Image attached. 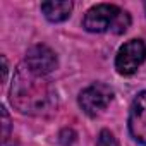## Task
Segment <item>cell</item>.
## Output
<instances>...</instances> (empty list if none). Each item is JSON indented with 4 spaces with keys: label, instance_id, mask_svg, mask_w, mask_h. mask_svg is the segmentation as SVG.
<instances>
[{
    "label": "cell",
    "instance_id": "6da1fadb",
    "mask_svg": "<svg viewBox=\"0 0 146 146\" xmlns=\"http://www.w3.org/2000/svg\"><path fill=\"white\" fill-rule=\"evenodd\" d=\"M11 102L23 113L43 115L53 110L57 95L45 76L35 74L26 64H21L12 79Z\"/></svg>",
    "mask_w": 146,
    "mask_h": 146
},
{
    "label": "cell",
    "instance_id": "7a4b0ae2",
    "mask_svg": "<svg viewBox=\"0 0 146 146\" xmlns=\"http://www.w3.org/2000/svg\"><path fill=\"white\" fill-rule=\"evenodd\" d=\"M131 26L129 12L122 11L113 4H98L93 5L83 19V28L90 33H113L122 35Z\"/></svg>",
    "mask_w": 146,
    "mask_h": 146
},
{
    "label": "cell",
    "instance_id": "3957f363",
    "mask_svg": "<svg viewBox=\"0 0 146 146\" xmlns=\"http://www.w3.org/2000/svg\"><path fill=\"white\" fill-rule=\"evenodd\" d=\"M146 60V45L143 40H129L115 55V69L120 76H132Z\"/></svg>",
    "mask_w": 146,
    "mask_h": 146
},
{
    "label": "cell",
    "instance_id": "277c9868",
    "mask_svg": "<svg viewBox=\"0 0 146 146\" xmlns=\"http://www.w3.org/2000/svg\"><path fill=\"white\" fill-rule=\"evenodd\" d=\"M112 98H113V91L108 84L95 83L79 93L78 102H79V107L83 108V112L93 117V115H98L100 112H103L110 105Z\"/></svg>",
    "mask_w": 146,
    "mask_h": 146
},
{
    "label": "cell",
    "instance_id": "5b68a950",
    "mask_svg": "<svg viewBox=\"0 0 146 146\" xmlns=\"http://www.w3.org/2000/svg\"><path fill=\"white\" fill-rule=\"evenodd\" d=\"M24 64L38 76H46L57 69V55L46 45H35L28 50Z\"/></svg>",
    "mask_w": 146,
    "mask_h": 146
},
{
    "label": "cell",
    "instance_id": "8992f818",
    "mask_svg": "<svg viewBox=\"0 0 146 146\" xmlns=\"http://www.w3.org/2000/svg\"><path fill=\"white\" fill-rule=\"evenodd\" d=\"M129 132L137 143L146 144V91H141L132 100L129 110Z\"/></svg>",
    "mask_w": 146,
    "mask_h": 146
},
{
    "label": "cell",
    "instance_id": "52a82bcc",
    "mask_svg": "<svg viewBox=\"0 0 146 146\" xmlns=\"http://www.w3.org/2000/svg\"><path fill=\"white\" fill-rule=\"evenodd\" d=\"M41 12L50 23H62L69 19L72 12V2L69 0H52L41 4Z\"/></svg>",
    "mask_w": 146,
    "mask_h": 146
},
{
    "label": "cell",
    "instance_id": "ba28073f",
    "mask_svg": "<svg viewBox=\"0 0 146 146\" xmlns=\"http://www.w3.org/2000/svg\"><path fill=\"white\" fill-rule=\"evenodd\" d=\"M96 146H119V141L115 139V136H113L110 131L103 129V131L98 134V139H96Z\"/></svg>",
    "mask_w": 146,
    "mask_h": 146
},
{
    "label": "cell",
    "instance_id": "9c48e42d",
    "mask_svg": "<svg viewBox=\"0 0 146 146\" xmlns=\"http://www.w3.org/2000/svg\"><path fill=\"white\" fill-rule=\"evenodd\" d=\"M2 125H4V141L9 137V129H11V119H9V113L5 110V107H2Z\"/></svg>",
    "mask_w": 146,
    "mask_h": 146
},
{
    "label": "cell",
    "instance_id": "30bf717a",
    "mask_svg": "<svg viewBox=\"0 0 146 146\" xmlns=\"http://www.w3.org/2000/svg\"><path fill=\"white\" fill-rule=\"evenodd\" d=\"M2 64H4V69H2V72H4V81H5V78H7V58L5 57H2Z\"/></svg>",
    "mask_w": 146,
    "mask_h": 146
},
{
    "label": "cell",
    "instance_id": "8fae6325",
    "mask_svg": "<svg viewBox=\"0 0 146 146\" xmlns=\"http://www.w3.org/2000/svg\"><path fill=\"white\" fill-rule=\"evenodd\" d=\"M144 9H146V4H144Z\"/></svg>",
    "mask_w": 146,
    "mask_h": 146
}]
</instances>
